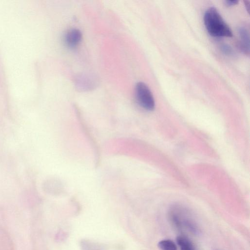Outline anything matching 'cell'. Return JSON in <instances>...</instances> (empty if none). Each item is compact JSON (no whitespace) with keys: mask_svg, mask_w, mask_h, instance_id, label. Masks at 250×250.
I'll list each match as a JSON object with an SVG mask.
<instances>
[{"mask_svg":"<svg viewBox=\"0 0 250 250\" xmlns=\"http://www.w3.org/2000/svg\"><path fill=\"white\" fill-rule=\"evenodd\" d=\"M176 241L181 250H195L191 241L185 236L180 235L178 236Z\"/></svg>","mask_w":250,"mask_h":250,"instance_id":"8992f818","label":"cell"},{"mask_svg":"<svg viewBox=\"0 0 250 250\" xmlns=\"http://www.w3.org/2000/svg\"><path fill=\"white\" fill-rule=\"evenodd\" d=\"M158 246L161 250H177L175 243L169 239L160 241L158 244Z\"/></svg>","mask_w":250,"mask_h":250,"instance_id":"52a82bcc","label":"cell"},{"mask_svg":"<svg viewBox=\"0 0 250 250\" xmlns=\"http://www.w3.org/2000/svg\"><path fill=\"white\" fill-rule=\"evenodd\" d=\"M186 210L180 206L173 207L170 211V219L174 225L178 228H181L183 226L188 227L191 231H196V227L192 222H190L188 218L184 217V213Z\"/></svg>","mask_w":250,"mask_h":250,"instance_id":"3957f363","label":"cell"},{"mask_svg":"<svg viewBox=\"0 0 250 250\" xmlns=\"http://www.w3.org/2000/svg\"><path fill=\"white\" fill-rule=\"evenodd\" d=\"M240 45L242 50L246 54L250 51L249 34L248 31L244 27L240 28Z\"/></svg>","mask_w":250,"mask_h":250,"instance_id":"5b68a950","label":"cell"},{"mask_svg":"<svg viewBox=\"0 0 250 250\" xmlns=\"http://www.w3.org/2000/svg\"><path fill=\"white\" fill-rule=\"evenodd\" d=\"M223 52L227 55H230L232 53V48L229 45L225 44L221 47Z\"/></svg>","mask_w":250,"mask_h":250,"instance_id":"ba28073f","label":"cell"},{"mask_svg":"<svg viewBox=\"0 0 250 250\" xmlns=\"http://www.w3.org/2000/svg\"><path fill=\"white\" fill-rule=\"evenodd\" d=\"M135 94L140 106L147 111L155 108V103L153 96L148 86L143 82H138L135 86Z\"/></svg>","mask_w":250,"mask_h":250,"instance_id":"7a4b0ae2","label":"cell"},{"mask_svg":"<svg viewBox=\"0 0 250 250\" xmlns=\"http://www.w3.org/2000/svg\"><path fill=\"white\" fill-rule=\"evenodd\" d=\"M204 22L207 31L213 37L232 36V32L229 26L214 7H211L206 11L204 16Z\"/></svg>","mask_w":250,"mask_h":250,"instance_id":"6da1fadb","label":"cell"},{"mask_svg":"<svg viewBox=\"0 0 250 250\" xmlns=\"http://www.w3.org/2000/svg\"><path fill=\"white\" fill-rule=\"evenodd\" d=\"M82 34L80 30L73 28L69 30L65 34L64 40L66 45L70 48L76 47L81 42Z\"/></svg>","mask_w":250,"mask_h":250,"instance_id":"277c9868","label":"cell"},{"mask_svg":"<svg viewBox=\"0 0 250 250\" xmlns=\"http://www.w3.org/2000/svg\"><path fill=\"white\" fill-rule=\"evenodd\" d=\"M238 1L235 0H227L225 1V3L228 6H232L237 4Z\"/></svg>","mask_w":250,"mask_h":250,"instance_id":"9c48e42d","label":"cell"}]
</instances>
